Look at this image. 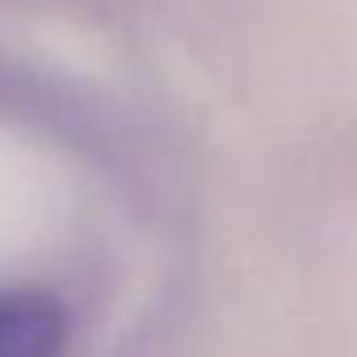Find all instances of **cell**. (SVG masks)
<instances>
[{"label":"cell","instance_id":"1","mask_svg":"<svg viewBox=\"0 0 357 357\" xmlns=\"http://www.w3.org/2000/svg\"><path fill=\"white\" fill-rule=\"evenodd\" d=\"M68 340L63 307L47 294H0V357H59Z\"/></svg>","mask_w":357,"mask_h":357}]
</instances>
